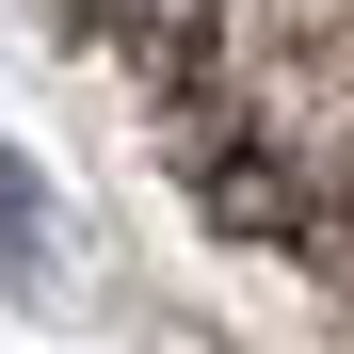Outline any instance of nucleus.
Returning <instances> with one entry per match:
<instances>
[{"instance_id": "nucleus-2", "label": "nucleus", "mask_w": 354, "mask_h": 354, "mask_svg": "<svg viewBox=\"0 0 354 354\" xmlns=\"http://www.w3.org/2000/svg\"><path fill=\"white\" fill-rule=\"evenodd\" d=\"M48 274V194H32V161H0V290H32Z\"/></svg>"}, {"instance_id": "nucleus-1", "label": "nucleus", "mask_w": 354, "mask_h": 354, "mask_svg": "<svg viewBox=\"0 0 354 354\" xmlns=\"http://www.w3.org/2000/svg\"><path fill=\"white\" fill-rule=\"evenodd\" d=\"M242 242L354 290V0H81Z\"/></svg>"}]
</instances>
